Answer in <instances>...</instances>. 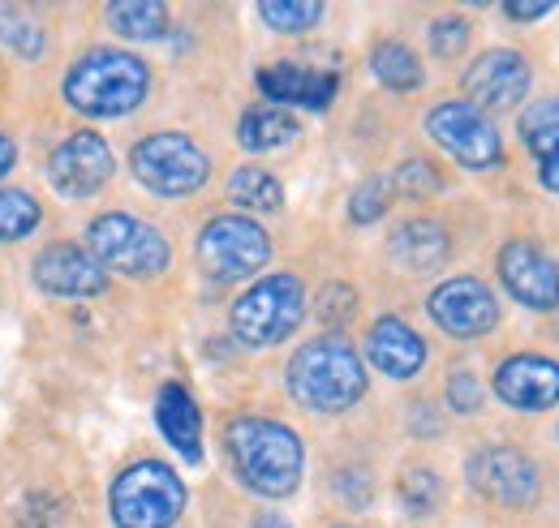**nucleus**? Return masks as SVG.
<instances>
[{"instance_id":"obj_1","label":"nucleus","mask_w":559,"mask_h":528,"mask_svg":"<svg viewBox=\"0 0 559 528\" xmlns=\"http://www.w3.org/2000/svg\"><path fill=\"white\" fill-rule=\"evenodd\" d=\"M224 447L233 472L246 490L263 494V499H288L301 485V468L306 452L297 430H288L284 421L272 417H237L224 430Z\"/></svg>"},{"instance_id":"obj_2","label":"nucleus","mask_w":559,"mask_h":528,"mask_svg":"<svg viewBox=\"0 0 559 528\" xmlns=\"http://www.w3.org/2000/svg\"><path fill=\"white\" fill-rule=\"evenodd\" d=\"M284 383L310 412H349L366 396V365L345 335H319L293 352Z\"/></svg>"},{"instance_id":"obj_3","label":"nucleus","mask_w":559,"mask_h":528,"mask_svg":"<svg viewBox=\"0 0 559 528\" xmlns=\"http://www.w3.org/2000/svg\"><path fill=\"white\" fill-rule=\"evenodd\" d=\"M151 91V69L134 52L91 48L66 73V99L82 117H130Z\"/></svg>"},{"instance_id":"obj_4","label":"nucleus","mask_w":559,"mask_h":528,"mask_svg":"<svg viewBox=\"0 0 559 528\" xmlns=\"http://www.w3.org/2000/svg\"><path fill=\"white\" fill-rule=\"evenodd\" d=\"M306 319V288L297 275H263L233 301V335L246 348H276Z\"/></svg>"},{"instance_id":"obj_5","label":"nucleus","mask_w":559,"mask_h":528,"mask_svg":"<svg viewBox=\"0 0 559 528\" xmlns=\"http://www.w3.org/2000/svg\"><path fill=\"white\" fill-rule=\"evenodd\" d=\"M108 507L117 528H173L186 512V481L168 464L139 460L117 472Z\"/></svg>"},{"instance_id":"obj_6","label":"nucleus","mask_w":559,"mask_h":528,"mask_svg":"<svg viewBox=\"0 0 559 528\" xmlns=\"http://www.w3.org/2000/svg\"><path fill=\"white\" fill-rule=\"evenodd\" d=\"M86 254L104 271H121L130 279L164 275L168 263H173V250H168L164 232L155 224L139 219V215H126V211H108V215L91 219Z\"/></svg>"},{"instance_id":"obj_7","label":"nucleus","mask_w":559,"mask_h":528,"mask_svg":"<svg viewBox=\"0 0 559 528\" xmlns=\"http://www.w3.org/2000/svg\"><path fill=\"white\" fill-rule=\"evenodd\" d=\"M130 168L155 199H190L207 185L211 159L186 133H151L130 151Z\"/></svg>"},{"instance_id":"obj_8","label":"nucleus","mask_w":559,"mask_h":528,"mask_svg":"<svg viewBox=\"0 0 559 528\" xmlns=\"http://www.w3.org/2000/svg\"><path fill=\"white\" fill-rule=\"evenodd\" d=\"M272 259V237L250 215H215L199 232V266L215 284H237L259 275Z\"/></svg>"},{"instance_id":"obj_9","label":"nucleus","mask_w":559,"mask_h":528,"mask_svg":"<svg viewBox=\"0 0 559 528\" xmlns=\"http://www.w3.org/2000/svg\"><path fill=\"white\" fill-rule=\"evenodd\" d=\"M426 133L435 146H443L461 168L469 172H487L503 164V137L495 130L487 112L469 108L465 99H448V104H435L426 112Z\"/></svg>"},{"instance_id":"obj_10","label":"nucleus","mask_w":559,"mask_h":528,"mask_svg":"<svg viewBox=\"0 0 559 528\" xmlns=\"http://www.w3.org/2000/svg\"><path fill=\"white\" fill-rule=\"evenodd\" d=\"M465 472H469V485L495 507H534L543 494L538 464L521 447H503V443L478 447L465 464Z\"/></svg>"},{"instance_id":"obj_11","label":"nucleus","mask_w":559,"mask_h":528,"mask_svg":"<svg viewBox=\"0 0 559 528\" xmlns=\"http://www.w3.org/2000/svg\"><path fill=\"white\" fill-rule=\"evenodd\" d=\"M426 310H430V323L443 335H452V339H483V335L499 327V301H495V292L487 284L474 279V275L443 279L430 292Z\"/></svg>"},{"instance_id":"obj_12","label":"nucleus","mask_w":559,"mask_h":528,"mask_svg":"<svg viewBox=\"0 0 559 528\" xmlns=\"http://www.w3.org/2000/svg\"><path fill=\"white\" fill-rule=\"evenodd\" d=\"M530 61L512 48H490L483 52L474 65L465 69L461 77V91H465V104L478 108V112H512L525 95H530Z\"/></svg>"},{"instance_id":"obj_13","label":"nucleus","mask_w":559,"mask_h":528,"mask_svg":"<svg viewBox=\"0 0 559 528\" xmlns=\"http://www.w3.org/2000/svg\"><path fill=\"white\" fill-rule=\"evenodd\" d=\"M112 151H108V142L99 137L95 130H78L73 137H66L57 151H52V159H48V181H52V190L61 194V199H91V194H99L104 185H108V177H112Z\"/></svg>"},{"instance_id":"obj_14","label":"nucleus","mask_w":559,"mask_h":528,"mask_svg":"<svg viewBox=\"0 0 559 528\" xmlns=\"http://www.w3.org/2000/svg\"><path fill=\"white\" fill-rule=\"evenodd\" d=\"M499 279L512 292V301H521L525 310L538 314L559 310V263L534 241H508L499 250Z\"/></svg>"},{"instance_id":"obj_15","label":"nucleus","mask_w":559,"mask_h":528,"mask_svg":"<svg viewBox=\"0 0 559 528\" xmlns=\"http://www.w3.org/2000/svg\"><path fill=\"white\" fill-rule=\"evenodd\" d=\"M490 387L516 412H543V408L559 404V361L538 357V352H516V357L499 361Z\"/></svg>"},{"instance_id":"obj_16","label":"nucleus","mask_w":559,"mask_h":528,"mask_svg":"<svg viewBox=\"0 0 559 528\" xmlns=\"http://www.w3.org/2000/svg\"><path fill=\"white\" fill-rule=\"evenodd\" d=\"M35 284L48 297H99L108 288V271L82 245L57 241L35 259Z\"/></svg>"},{"instance_id":"obj_17","label":"nucleus","mask_w":559,"mask_h":528,"mask_svg":"<svg viewBox=\"0 0 559 528\" xmlns=\"http://www.w3.org/2000/svg\"><path fill=\"white\" fill-rule=\"evenodd\" d=\"M259 91L272 99V108L288 104V108H306V112H323L332 108L336 91H341V77L332 69H310V65H293V61H276V65L259 69Z\"/></svg>"},{"instance_id":"obj_18","label":"nucleus","mask_w":559,"mask_h":528,"mask_svg":"<svg viewBox=\"0 0 559 528\" xmlns=\"http://www.w3.org/2000/svg\"><path fill=\"white\" fill-rule=\"evenodd\" d=\"M366 357H370V365L379 374L405 383V379L421 374V365H426V339L405 319L388 314V319H379L370 327V335H366Z\"/></svg>"},{"instance_id":"obj_19","label":"nucleus","mask_w":559,"mask_h":528,"mask_svg":"<svg viewBox=\"0 0 559 528\" xmlns=\"http://www.w3.org/2000/svg\"><path fill=\"white\" fill-rule=\"evenodd\" d=\"M155 425L168 439V447L190 464H203V412L181 383H164L155 396Z\"/></svg>"},{"instance_id":"obj_20","label":"nucleus","mask_w":559,"mask_h":528,"mask_svg":"<svg viewBox=\"0 0 559 528\" xmlns=\"http://www.w3.org/2000/svg\"><path fill=\"white\" fill-rule=\"evenodd\" d=\"M521 142L538 159L543 190L559 194V99H538L521 112Z\"/></svg>"},{"instance_id":"obj_21","label":"nucleus","mask_w":559,"mask_h":528,"mask_svg":"<svg viewBox=\"0 0 559 528\" xmlns=\"http://www.w3.org/2000/svg\"><path fill=\"white\" fill-rule=\"evenodd\" d=\"M388 250H392V259L405 271H435V266L448 263L452 241H448V232L435 219H409V224H401L392 232Z\"/></svg>"},{"instance_id":"obj_22","label":"nucleus","mask_w":559,"mask_h":528,"mask_svg":"<svg viewBox=\"0 0 559 528\" xmlns=\"http://www.w3.org/2000/svg\"><path fill=\"white\" fill-rule=\"evenodd\" d=\"M297 133H301L297 117L284 112V108H272V104H254V108H246L241 121H237V142H241L246 151H254V155L288 146Z\"/></svg>"},{"instance_id":"obj_23","label":"nucleus","mask_w":559,"mask_h":528,"mask_svg":"<svg viewBox=\"0 0 559 528\" xmlns=\"http://www.w3.org/2000/svg\"><path fill=\"white\" fill-rule=\"evenodd\" d=\"M370 69H374V77H379L388 91H396V95L418 91L421 82H426V69H421L418 52H414L409 44H401V39H383V44H374Z\"/></svg>"},{"instance_id":"obj_24","label":"nucleus","mask_w":559,"mask_h":528,"mask_svg":"<svg viewBox=\"0 0 559 528\" xmlns=\"http://www.w3.org/2000/svg\"><path fill=\"white\" fill-rule=\"evenodd\" d=\"M108 26L134 44L164 39L168 35V9L155 0H117V4H108Z\"/></svg>"},{"instance_id":"obj_25","label":"nucleus","mask_w":559,"mask_h":528,"mask_svg":"<svg viewBox=\"0 0 559 528\" xmlns=\"http://www.w3.org/2000/svg\"><path fill=\"white\" fill-rule=\"evenodd\" d=\"M228 199L237 202L241 211H280L284 206V185L267 168L259 164H246L228 177Z\"/></svg>"},{"instance_id":"obj_26","label":"nucleus","mask_w":559,"mask_h":528,"mask_svg":"<svg viewBox=\"0 0 559 528\" xmlns=\"http://www.w3.org/2000/svg\"><path fill=\"white\" fill-rule=\"evenodd\" d=\"M39 219H44V211L26 190H0V245L31 237L39 228Z\"/></svg>"},{"instance_id":"obj_27","label":"nucleus","mask_w":559,"mask_h":528,"mask_svg":"<svg viewBox=\"0 0 559 528\" xmlns=\"http://www.w3.org/2000/svg\"><path fill=\"white\" fill-rule=\"evenodd\" d=\"M259 17L280 31V35H301L310 26H319L323 17V4L319 0H263L259 4Z\"/></svg>"},{"instance_id":"obj_28","label":"nucleus","mask_w":559,"mask_h":528,"mask_svg":"<svg viewBox=\"0 0 559 528\" xmlns=\"http://www.w3.org/2000/svg\"><path fill=\"white\" fill-rule=\"evenodd\" d=\"M396 494H401V503H405L409 516H430L439 507V499H443V481L430 468H405Z\"/></svg>"},{"instance_id":"obj_29","label":"nucleus","mask_w":559,"mask_h":528,"mask_svg":"<svg viewBox=\"0 0 559 528\" xmlns=\"http://www.w3.org/2000/svg\"><path fill=\"white\" fill-rule=\"evenodd\" d=\"M0 44L9 52H17V61H39L48 48V35H44V26H35L17 13H0Z\"/></svg>"},{"instance_id":"obj_30","label":"nucleus","mask_w":559,"mask_h":528,"mask_svg":"<svg viewBox=\"0 0 559 528\" xmlns=\"http://www.w3.org/2000/svg\"><path fill=\"white\" fill-rule=\"evenodd\" d=\"M392 199H396L392 177H366V181L353 190L349 219H353V224H374V219H383V215H388Z\"/></svg>"},{"instance_id":"obj_31","label":"nucleus","mask_w":559,"mask_h":528,"mask_svg":"<svg viewBox=\"0 0 559 528\" xmlns=\"http://www.w3.org/2000/svg\"><path fill=\"white\" fill-rule=\"evenodd\" d=\"M392 190L409 202L435 199V194L443 190V177H439L426 159H405V164L396 168V177H392Z\"/></svg>"},{"instance_id":"obj_32","label":"nucleus","mask_w":559,"mask_h":528,"mask_svg":"<svg viewBox=\"0 0 559 528\" xmlns=\"http://www.w3.org/2000/svg\"><path fill=\"white\" fill-rule=\"evenodd\" d=\"M314 314H319V323L332 331L349 327L353 314H357V292H353L349 284H328L319 297H314Z\"/></svg>"},{"instance_id":"obj_33","label":"nucleus","mask_w":559,"mask_h":528,"mask_svg":"<svg viewBox=\"0 0 559 528\" xmlns=\"http://www.w3.org/2000/svg\"><path fill=\"white\" fill-rule=\"evenodd\" d=\"M465 44H469V22L465 17H439V22H430V52L435 57L452 61V57L465 52Z\"/></svg>"},{"instance_id":"obj_34","label":"nucleus","mask_w":559,"mask_h":528,"mask_svg":"<svg viewBox=\"0 0 559 528\" xmlns=\"http://www.w3.org/2000/svg\"><path fill=\"white\" fill-rule=\"evenodd\" d=\"M448 404H452L456 412H478V408H483V383H478L469 370H456V374L448 379Z\"/></svg>"},{"instance_id":"obj_35","label":"nucleus","mask_w":559,"mask_h":528,"mask_svg":"<svg viewBox=\"0 0 559 528\" xmlns=\"http://www.w3.org/2000/svg\"><path fill=\"white\" fill-rule=\"evenodd\" d=\"M551 9H556V0H534V4L508 0V4H503V17H508V22H543Z\"/></svg>"},{"instance_id":"obj_36","label":"nucleus","mask_w":559,"mask_h":528,"mask_svg":"<svg viewBox=\"0 0 559 528\" xmlns=\"http://www.w3.org/2000/svg\"><path fill=\"white\" fill-rule=\"evenodd\" d=\"M13 164H17V142L9 133H0V181L13 172Z\"/></svg>"},{"instance_id":"obj_37","label":"nucleus","mask_w":559,"mask_h":528,"mask_svg":"<svg viewBox=\"0 0 559 528\" xmlns=\"http://www.w3.org/2000/svg\"><path fill=\"white\" fill-rule=\"evenodd\" d=\"M254 528H293V525H288L284 516H276V512H259V516H254Z\"/></svg>"}]
</instances>
